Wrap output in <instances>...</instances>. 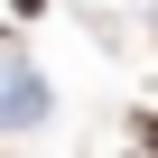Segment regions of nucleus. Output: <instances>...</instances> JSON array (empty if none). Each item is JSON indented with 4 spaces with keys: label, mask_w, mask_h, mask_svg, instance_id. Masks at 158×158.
Returning a JSON list of instances; mask_svg holds the SVG:
<instances>
[{
    "label": "nucleus",
    "mask_w": 158,
    "mask_h": 158,
    "mask_svg": "<svg viewBox=\"0 0 158 158\" xmlns=\"http://www.w3.org/2000/svg\"><path fill=\"white\" fill-rule=\"evenodd\" d=\"M37 112H47V93H37V74H28L19 56H10V130H28Z\"/></svg>",
    "instance_id": "nucleus-1"
},
{
    "label": "nucleus",
    "mask_w": 158,
    "mask_h": 158,
    "mask_svg": "<svg viewBox=\"0 0 158 158\" xmlns=\"http://www.w3.org/2000/svg\"><path fill=\"white\" fill-rule=\"evenodd\" d=\"M130 130H139V158H158V112H139Z\"/></svg>",
    "instance_id": "nucleus-2"
},
{
    "label": "nucleus",
    "mask_w": 158,
    "mask_h": 158,
    "mask_svg": "<svg viewBox=\"0 0 158 158\" xmlns=\"http://www.w3.org/2000/svg\"><path fill=\"white\" fill-rule=\"evenodd\" d=\"M37 10H47V0H10V19H37Z\"/></svg>",
    "instance_id": "nucleus-3"
},
{
    "label": "nucleus",
    "mask_w": 158,
    "mask_h": 158,
    "mask_svg": "<svg viewBox=\"0 0 158 158\" xmlns=\"http://www.w3.org/2000/svg\"><path fill=\"white\" fill-rule=\"evenodd\" d=\"M130 158H139V149H130Z\"/></svg>",
    "instance_id": "nucleus-4"
}]
</instances>
